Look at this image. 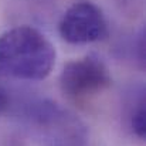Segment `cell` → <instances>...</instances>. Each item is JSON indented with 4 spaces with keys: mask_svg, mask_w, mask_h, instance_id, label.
Here are the masks:
<instances>
[{
    "mask_svg": "<svg viewBox=\"0 0 146 146\" xmlns=\"http://www.w3.org/2000/svg\"><path fill=\"white\" fill-rule=\"evenodd\" d=\"M55 64V48L34 27L19 26L0 34V77L41 81Z\"/></svg>",
    "mask_w": 146,
    "mask_h": 146,
    "instance_id": "6da1fadb",
    "label": "cell"
},
{
    "mask_svg": "<svg viewBox=\"0 0 146 146\" xmlns=\"http://www.w3.org/2000/svg\"><path fill=\"white\" fill-rule=\"evenodd\" d=\"M24 131L41 146H85L87 125L70 109L48 98L24 102L19 111Z\"/></svg>",
    "mask_w": 146,
    "mask_h": 146,
    "instance_id": "7a4b0ae2",
    "label": "cell"
},
{
    "mask_svg": "<svg viewBox=\"0 0 146 146\" xmlns=\"http://www.w3.org/2000/svg\"><path fill=\"white\" fill-rule=\"evenodd\" d=\"M112 82L106 64L95 55L67 62L60 75V88L65 97L84 102L102 94Z\"/></svg>",
    "mask_w": 146,
    "mask_h": 146,
    "instance_id": "3957f363",
    "label": "cell"
},
{
    "mask_svg": "<svg viewBox=\"0 0 146 146\" xmlns=\"http://www.w3.org/2000/svg\"><path fill=\"white\" fill-rule=\"evenodd\" d=\"M58 31L70 44L95 43L108 34V26L102 10L91 1L74 3L62 14Z\"/></svg>",
    "mask_w": 146,
    "mask_h": 146,
    "instance_id": "277c9868",
    "label": "cell"
},
{
    "mask_svg": "<svg viewBox=\"0 0 146 146\" xmlns=\"http://www.w3.org/2000/svg\"><path fill=\"white\" fill-rule=\"evenodd\" d=\"M125 122L138 139L146 136V104L143 85L131 88L125 98Z\"/></svg>",
    "mask_w": 146,
    "mask_h": 146,
    "instance_id": "5b68a950",
    "label": "cell"
},
{
    "mask_svg": "<svg viewBox=\"0 0 146 146\" xmlns=\"http://www.w3.org/2000/svg\"><path fill=\"white\" fill-rule=\"evenodd\" d=\"M7 105H9V98H7V94H6V91L0 87V115L4 112V109L7 108Z\"/></svg>",
    "mask_w": 146,
    "mask_h": 146,
    "instance_id": "8992f818",
    "label": "cell"
}]
</instances>
